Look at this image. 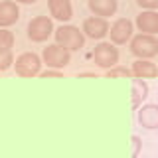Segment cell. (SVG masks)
<instances>
[{
	"label": "cell",
	"instance_id": "cell-1",
	"mask_svg": "<svg viewBox=\"0 0 158 158\" xmlns=\"http://www.w3.org/2000/svg\"><path fill=\"white\" fill-rule=\"evenodd\" d=\"M53 38H56V44L63 46L69 52H77V49H81L85 46V34H83V30H79L77 26H71V24L59 26L53 32Z\"/></svg>",
	"mask_w": 158,
	"mask_h": 158
},
{
	"label": "cell",
	"instance_id": "cell-2",
	"mask_svg": "<svg viewBox=\"0 0 158 158\" xmlns=\"http://www.w3.org/2000/svg\"><path fill=\"white\" fill-rule=\"evenodd\" d=\"M131 53L138 59H150L158 56V40L150 34H136L131 40Z\"/></svg>",
	"mask_w": 158,
	"mask_h": 158
},
{
	"label": "cell",
	"instance_id": "cell-3",
	"mask_svg": "<svg viewBox=\"0 0 158 158\" xmlns=\"http://www.w3.org/2000/svg\"><path fill=\"white\" fill-rule=\"evenodd\" d=\"M14 69L20 77H36L42 73V57L34 52H24L14 59Z\"/></svg>",
	"mask_w": 158,
	"mask_h": 158
},
{
	"label": "cell",
	"instance_id": "cell-4",
	"mask_svg": "<svg viewBox=\"0 0 158 158\" xmlns=\"http://www.w3.org/2000/svg\"><path fill=\"white\" fill-rule=\"evenodd\" d=\"M42 59L49 69H63L71 61V52L65 49L63 46H59V44H52V46L44 48Z\"/></svg>",
	"mask_w": 158,
	"mask_h": 158
},
{
	"label": "cell",
	"instance_id": "cell-5",
	"mask_svg": "<svg viewBox=\"0 0 158 158\" xmlns=\"http://www.w3.org/2000/svg\"><path fill=\"white\" fill-rule=\"evenodd\" d=\"M93 61L103 69H113L118 65V49L111 42H101L93 49Z\"/></svg>",
	"mask_w": 158,
	"mask_h": 158
},
{
	"label": "cell",
	"instance_id": "cell-6",
	"mask_svg": "<svg viewBox=\"0 0 158 158\" xmlns=\"http://www.w3.org/2000/svg\"><path fill=\"white\" fill-rule=\"evenodd\" d=\"M53 32H56V30H53L52 18H48V16H36L34 20H30V24L26 28L28 38L32 40V42H36V44L46 42Z\"/></svg>",
	"mask_w": 158,
	"mask_h": 158
},
{
	"label": "cell",
	"instance_id": "cell-7",
	"mask_svg": "<svg viewBox=\"0 0 158 158\" xmlns=\"http://www.w3.org/2000/svg\"><path fill=\"white\" fill-rule=\"evenodd\" d=\"M83 34H85L87 38L91 40H103L109 34V30H111V26H109L107 18H101V16H89L83 20Z\"/></svg>",
	"mask_w": 158,
	"mask_h": 158
},
{
	"label": "cell",
	"instance_id": "cell-8",
	"mask_svg": "<svg viewBox=\"0 0 158 158\" xmlns=\"http://www.w3.org/2000/svg\"><path fill=\"white\" fill-rule=\"evenodd\" d=\"M109 36H111V44H115V46H123V44L131 42L132 40V22L128 18L115 20V24L109 30Z\"/></svg>",
	"mask_w": 158,
	"mask_h": 158
},
{
	"label": "cell",
	"instance_id": "cell-9",
	"mask_svg": "<svg viewBox=\"0 0 158 158\" xmlns=\"http://www.w3.org/2000/svg\"><path fill=\"white\" fill-rule=\"evenodd\" d=\"M138 125L146 131H156L158 128V105L154 103H148V105H142L138 109Z\"/></svg>",
	"mask_w": 158,
	"mask_h": 158
},
{
	"label": "cell",
	"instance_id": "cell-10",
	"mask_svg": "<svg viewBox=\"0 0 158 158\" xmlns=\"http://www.w3.org/2000/svg\"><path fill=\"white\" fill-rule=\"evenodd\" d=\"M136 28L140 30V34L156 36L158 34V12L156 10H142L136 16Z\"/></svg>",
	"mask_w": 158,
	"mask_h": 158
},
{
	"label": "cell",
	"instance_id": "cell-11",
	"mask_svg": "<svg viewBox=\"0 0 158 158\" xmlns=\"http://www.w3.org/2000/svg\"><path fill=\"white\" fill-rule=\"evenodd\" d=\"M48 8H49V14L59 22H69L73 18L71 0H48Z\"/></svg>",
	"mask_w": 158,
	"mask_h": 158
},
{
	"label": "cell",
	"instance_id": "cell-12",
	"mask_svg": "<svg viewBox=\"0 0 158 158\" xmlns=\"http://www.w3.org/2000/svg\"><path fill=\"white\" fill-rule=\"evenodd\" d=\"M20 18V8L14 0H2L0 2V28H8L16 24Z\"/></svg>",
	"mask_w": 158,
	"mask_h": 158
},
{
	"label": "cell",
	"instance_id": "cell-13",
	"mask_svg": "<svg viewBox=\"0 0 158 158\" xmlns=\"http://www.w3.org/2000/svg\"><path fill=\"white\" fill-rule=\"evenodd\" d=\"M87 6L93 12V16L109 18L117 12V0H87Z\"/></svg>",
	"mask_w": 158,
	"mask_h": 158
},
{
	"label": "cell",
	"instance_id": "cell-14",
	"mask_svg": "<svg viewBox=\"0 0 158 158\" xmlns=\"http://www.w3.org/2000/svg\"><path fill=\"white\" fill-rule=\"evenodd\" d=\"M132 75L138 79H154L158 77V67L148 59H136L132 63Z\"/></svg>",
	"mask_w": 158,
	"mask_h": 158
},
{
	"label": "cell",
	"instance_id": "cell-15",
	"mask_svg": "<svg viewBox=\"0 0 158 158\" xmlns=\"http://www.w3.org/2000/svg\"><path fill=\"white\" fill-rule=\"evenodd\" d=\"M148 93H150V89H148V83L144 79L132 77V109L135 111H138L142 107V103L146 101Z\"/></svg>",
	"mask_w": 158,
	"mask_h": 158
},
{
	"label": "cell",
	"instance_id": "cell-16",
	"mask_svg": "<svg viewBox=\"0 0 158 158\" xmlns=\"http://www.w3.org/2000/svg\"><path fill=\"white\" fill-rule=\"evenodd\" d=\"M14 48V34L6 28H0V52H8Z\"/></svg>",
	"mask_w": 158,
	"mask_h": 158
},
{
	"label": "cell",
	"instance_id": "cell-17",
	"mask_svg": "<svg viewBox=\"0 0 158 158\" xmlns=\"http://www.w3.org/2000/svg\"><path fill=\"white\" fill-rule=\"evenodd\" d=\"M14 65V53L12 49H8V52H0V71H6Z\"/></svg>",
	"mask_w": 158,
	"mask_h": 158
},
{
	"label": "cell",
	"instance_id": "cell-18",
	"mask_svg": "<svg viewBox=\"0 0 158 158\" xmlns=\"http://www.w3.org/2000/svg\"><path fill=\"white\" fill-rule=\"evenodd\" d=\"M107 77H135V75H132V69L117 65L113 69H107Z\"/></svg>",
	"mask_w": 158,
	"mask_h": 158
},
{
	"label": "cell",
	"instance_id": "cell-19",
	"mask_svg": "<svg viewBox=\"0 0 158 158\" xmlns=\"http://www.w3.org/2000/svg\"><path fill=\"white\" fill-rule=\"evenodd\" d=\"M131 142H132V150H131V158H138L140 154V148H142V140L138 135H132L131 136Z\"/></svg>",
	"mask_w": 158,
	"mask_h": 158
},
{
	"label": "cell",
	"instance_id": "cell-20",
	"mask_svg": "<svg viewBox=\"0 0 158 158\" xmlns=\"http://www.w3.org/2000/svg\"><path fill=\"white\" fill-rule=\"evenodd\" d=\"M136 4L144 10H156L158 8V0H136Z\"/></svg>",
	"mask_w": 158,
	"mask_h": 158
},
{
	"label": "cell",
	"instance_id": "cell-21",
	"mask_svg": "<svg viewBox=\"0 0 158 158\" xmlns=\"http://www.w3.org/2000/svg\"><path fill=\"white\" fill-rule=\"evenodd\" d=\"M44 79H48V77H61V71L59 69H46V71H42L40 73Z\"/></svg>",
	"mask_w": 158,
	"mask_h": 158
},
{
	"label": "cell",
	"instance_id": "cell-22",
	"mask_svg": "<svg viewBox=\"0 0 158 158\" xmlns=\"http://www.w3.org/2000/svg\"><path fill=\"white\" fill-rule=\"evenodd\" d=\"M14 2H16V4H18V2H20V4H36L38 0H14Z\"/></svg>",
	"mask_w": 158,
	"mask_h": 158
},
{
	"label": "cell",
	"instance_id": "cell-23",
	"mask_svg": "<svg viewBox=\"0 0 158 158\" xmlns=\"http://www.w3.org/2000/svg\"><path fill=\"white\" fill-rule=\"evenodd\" d=\"M0 2H2V0H0Z\"/></svg>",
	"mask_w": 158,
	"mask_h": 158
}]
</instances>
